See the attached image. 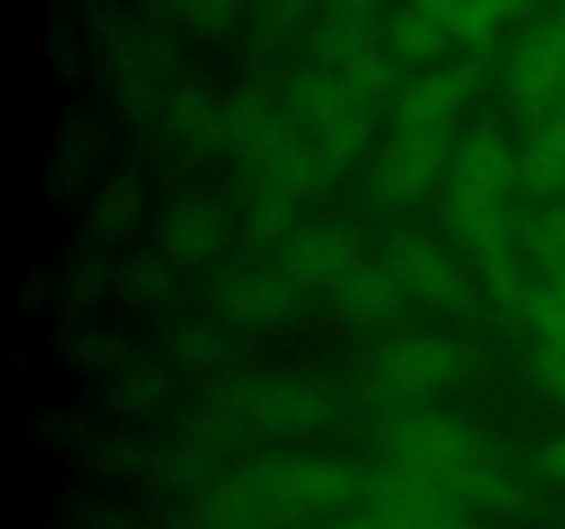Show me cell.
<instances>
[{
	"mask_svg": "<svg viewBox=\"0 0 565 529\" xmlns=\"http://www.w3.org/2000/svg\"><path fill=\"white\" fill-rule=\"evenodd\" d=\"M386 446L403 472L447 488L463 468L486 457L483 446L469 430L441 417L403 419L390 430Z\"/></svg>",
	"mask_w": 565,
	"mask_h": 529,
	"instance_id": "6da1fadb",
	"label": "cell"
},
{
	"mask_svg": "<svg viewBox=\"0 0 565 529\" xmlns=\"http://www.w3.org/2000/svg\"><path fill=\"white\" fill-rule=\"evenodd\" d=\"M386 268L397 276L403 290H412L445 312L469 314L478 309V290L472 281L425 235H397L386 248Z\"/></svg>",
	"mask_w": 565,
	"mask_h": 529,
	"instance_id": "7a4b0ae2",
	"label": "cell"
},
{
	"mask_svg": "<svg viewBox=\"0 0 565 529\" xmlns=\"http://www.w3.org/2000/svg\"><path fill=\"white\" fill-rule=\"evenodd\" d=\"M450 158L445 130H401L373 165L370 191L381 204H417Z\"/></svg>",
	"mask_w": 565,
	"mask_h": 529,
	"instance_id": "3957f363",
	"label": "cell"
},
{
	"mask_svg": "<svg viewBox=\"0 0 565 529\" xmlns=\"http://www.w3.org/2000/svg\"><path fill=\"white\" fill-rule=\"evenodd\" d=\"M508 86L524 114H541L565 97V42L552 22L519 39L508 64Z\"/></svg>",
	"mask_w": 565,
	"mask_h": 529,
	"instance_id": "277c9868",
	"label": "cell"
},
{
	"mask_svg": "<svg viewBox=\"0 0 565 529\" xmlns=\"http://www.w3.org/2000/svg\"><path fill=\"white\" fill-rule=\"evenodd\" d=\"M375 367L390 389L428 391L461 378L467 373V356L447 339L408 336L381 347Z\"/></svg>",
	"mask_w": 565,
	"mask_h": 529,
	"instance_id": "5b68a950",
	"label": "cell"
},
{
	"mask_svg": "<svg viewBox=\"0 0 565 529\" xmlns=\"http://www.w3.org/2000/svg\"><path fill=\"white\" fill-rule=\"evenodd\" d=\"M281 264L296 284H337L359 264V242L340 226H312L287 237Z\"/></svg>",
	"mask_w": 565,
	"mask_h": 529,
	"instance_id": "8992f818",
	"label": "cell"
},
{
	"mask_svg": "<svg viewBox=\"0 0 565 529\" xmlns=\"http://www.w3.org/2000/svg\"><path fill=\"white\" fill-rule=\"evenodd\" d=\"M263 485L276 499L296 507L342 505L356 494V477L340 463L329 461H281L263 472Z\"/></svg>",
	"mask_w": 565,
	"mask_h": 529,
	"instance_id": "52a82bcc",
	"label": "cell"
},
{
	"mask_svg": "<svg viewBox=\"0 0 565 529\" xmlns=\"http://www.w3.org/2000/svg\"><path fill=\"white\" fill-rule=\"evenodd\" d=\"M478 75L472 66H450L430 72L403 91L397 102V127L401 130H445L447 121L458 114L472 94Z\"/></svg>",
	"mask_w": 565,
	"mask_h": 529,
	"instance_id": "ba28073f",
	"label": "cell"
},
{
	"mask_svg": "<svg viewBox=\"0 0 565 529\" xmlns=\"http://www.w3.org/2000/svg\"><path fill=\"white\" fill-rule=\"evenodd\" d=\"M447 213L456 235L472 248L475 257L511 246V218L497 193L452 185Z\"/></svg>",
	"mask_w": 565,
	"mask_h": 529,
	"instance_id": "9c48e42d",
	"label": "cell"
},
{
	"mask_svg": "<svg viewBox=\"0 0 565 529\" xmlns=\"http://www.w3.org/2000/svg\"><path fill=\"white\" fill-rule=\"evenodd\" d=\"M516 160L500 132L475 130L452 154V185L500 196L519 176Z\"/></svg>",
	"mask_w": 565,
	"mask_h": 529,
	"instance_id": "30bf717a",
	"label": "cell"
},
{
	"mask_svg": "<svg viewBox=\"0 0 565 529\" xmlns=\"http://www.w3.org/2000/svg\"><path fill=\"white\" fill-rule=\"evenodd\" d=\"M254 417L274 430H312L329 422L334 406L323 391L303 384H265L248 395Z\"/></svg>",
	"mask_w": 565,
	"mask_h": 529,
	"instance_id": "8fae6325",
	"label": "cell"
},
{
	"mask_svg": "<svg viewBox=\"0 0 565 529\" xmlns=\"http://www.w3.org/2000/svg\"><path fill=\"white\" fill-rule=\"evenodd\" d=\"M337 303L351 317L373 323V320L392 317L401 306L403 284L390 268L356 264L334 284Z\"/></svg>",
	"mask_w": 565,
	"mask_h": 529,
	"instance_id": "7c38bea8",
	"label": "cell"
},
{
	"mask_svg": "<svg viewBox=\"0 0 565 529\" xmlns=\"http://www.w3.org/2000/svg\"><path fill=\"white\" fill-rule=\"evenodd\" d=\"M259 174H263L265 185H274L285 191L287 196H307V193H318L320 187L329 182V158L318 149L307 147L301 138H292L285 147L276 149L274 154L259 160Z\"/></svg>",
	"mask_w": 565,
	"mask_h": 529,
	"instance_id": "4fadbf2b",
	"label": "cell"
},
{
	"mask_svg": "<svg viewBox=\"0 0 565 529\" xmlns=\"http://www.w3.org/2000/svg\"><path fill=\"white\" fill-rule=\"evenodd\" d=\"M516 180L530 193L550 196L565 191V116L557 114L546 121L527 143L516 160Z\"/></svg>",
	"mask_w": 565,
	"mask_h": 529,
	"instance_id": "5bb4252c",
	"label": "cell"
},
{
	"mask_svg": "<svg viewBox=\"0 0 565 529\" xmlns=\"http://www.w3.org/2000/svg\"><path fill=\"white\" fill-rule=\"evenodd\" d=\"M230 136L235 138L237 147L252 154L254 163H259L276 149L285 147L287 141H292L296 132H292L290 119L279 114L274 105L257 97H246L232 105Z\"/></svg>",
	"mask_w": 565,
	"mask_h": 529,
	"instance_id": "9a60e30c",
	"label": "cell"
},
{
	"mask_svg": "<svg viewBox=\"0 0 565 529\" xmlns=\"http://www.w3.org/2000/svg\"><path fill=\"white\" fill-rule=\"evenodd\" d=\"M230 309L246 320H276L285 317L296 303V290H292L290 279L270 273H254L243 276L232 284Z\"/></svg>",
	"mask_w": 565,
	"mask_h": 529,
	"instance_id": "2e32d148",
	"label": "cell"
},
{
	"mask_svg": "<svg viewBox=\"0 0 565 529\" xmlns=\"http://www.w3.org/2000/svg\"><path fill=\"white\" fill-rule=\"evenodd\" d=\"M447 36H450V31H447L445 22L414 9V6L403 9L390 25L392 50L412 64H425V61L436 58L445 50Z\"/></svg>",
	"mask_w": 565,
	"mask_h": 529,
	"instance_id": "e0dca14e",
	"label": "cell"
},
{
	"mask_svg": "<svg viewBox=\"0 0 565 529\" xmlns=\"http://www.w3.org/2000/svg\"><path fill=\"white\" fill-rule=\"evenodd\" d=\"M334 75L362 105L386 97L397 80L395 61L384 50L375 47L373 42L356 50L348 61H342Z\"/></svg>",
	"mask_w": 565,
	"mask_h": 529,
	"instance_id": "ac0fdd59",
	"label": "cell"
},
{
	"mask_svg": "<svg viewBox=\"0 0 565 529\" xmlns=\"http://www.w3.org/2000/svg\"><path fill=\"white\" fill-rule=\"evenodd\" d=\"M315 136L320 141V152L331 163H348L359 158L370 141V116L362 102H348L345 108L337 110L334 116L315 127Z\"/></svg>",
	"mask_w": 565,
	"mask_h": 529,
	"instance_id": "d6986e66",
	"label": "cell"
},
{
	"mask_svg": "<svg viewBox=\"0 0 565 529\" xmlns=\"http://www.w3.org/2000/svg\"><path fill=\"white\" fill-rule=\"evenodd\" d=\"M450 490L461 494L463 499L478 501V505L491 507V510H505V507L519 501V483L500 466L480 457L472 466L463 468L450 483Z\"/></svg>",
	"mask_w": 565,
	"mask_h": 529,
	"instance_id": "ffe728a7",
	"label": "cell"
},
{
	"mask_svg": "<svg viewBox=\"0 0 565 529\" xmlns=\"http://www.w3.org/2000/svg\"><path fill=\"white\" fill-rule=\"evenodd\" d=\"M475 259L480 264V276H483V284L489 290L491 301L508 314L524 312L530 287L524 284L522 268H519L516 257H513V248H497V251H489Z\"/></svg>",
	"mask_w": 565,
	"mask_h": 529,
	"instance_id": "44dd1931",
	"label": "cell"
},
{
	"mask_svg": "<svg viewBox=\"0 0 565 529\" xmlns=\"http://www.w3.org/2000/svg\"><path fill=\"white\" fill-rule=\"evenodd\" d=\"M166 242L182 259H204L218 246V224L204 207H180L166 224Z\"/></svg>",
	"mask_w": 565,
	"mask_h": 529,
	"instance_id": "7402d4cb",
	"label": "cell"
},
{
	"mask_svg": "<svg viewBox=\"0 0 565 529\" xmlns=\"http://www.w3.org/2000/svg\"><path fill=\"white\" fill-rule=\"evenodd\" d=\"M524 248L544 268L557 270L565 264V202L539 209L524 220Z\"/></svg>",
	"mask_w": 565,
	"mask_h": 529,
	"instance_id": "603a6c76",
	"label": "cell"
},
{
	"mask_svg": "<svg viewBox=\"0 0 565 529\" xmlns=\"http://www.w3.org/2000/svg\"><path fill=\"white\" fill-rule=\"evenodd\" d=\"M524 317L535 328V334L550 345H565V295L552 281L530 287Z\"/></svg>",
	"mask_w": 565,
	"mask_h": 529,
	"instance_id": "cb8c5ba5",
	"label": "cell"
},
{
	"mask_svg": "<svg viewBox=\"0 0 565 529\" xmlns=\"http://www.w3.org/2000/svg\"><path fill=\"white\" fill-rule=\"evenodd\" d=\"M500 17L486 0H458L447 17V31L467 47H486Z\"/></svg>",
	"mask_w": 565,
	"mask_h": 529,
	"instance_id": "d4e9b609",
	"label": "cell"
},
{
	"mask_svg": "<svg viewBox=\"0 0 565 529\" xmlns=\"http://www.w3.org/2000/svg\"><path fill=\"white\" fill-rule=\"evenodd\" d=\"M292 224V196L274 185H265L254 193L252 202V226L257 237L270 240V237H281Z\"/></svg>",
	"mask_w": 565,
	"mask_h": 529,
	"instance_id": "484cf974",
	"label": "cell"
},
{
	"mask_svg": "<svg viewBox=\"0 0 565 529\" xmlns=\"http://www.w3.org/2000/svg\"><path fill=\"white\" fill-rule=\"evenodd\" d=\"M320 3H323L326 22L331 25L367 28V31L381 9V0H320Z\"/></svg>",
	"mask_w": 565,
	"mask_h": 529,
	"instance_id": "4316f807",
	"label": "cell"
},
{
	"mask_svg": "<svg viewBox=\"0 0 565 529\" xmlns=\"http://www.w3.org/2000/svg\"><path fill=\"white\" fill-rule=\"evenodd\" d=\"M535 373L544 389L550 391L555 400L565 402V345H550L544 342L535 356Z\"/></svg>",
	"mask_w": 565,
	"mask_h": 529,
	"instance_id": "83f0119b",
	"label": "cell"
},
{
	"mask_svg": "<svg viewBox=\"0 0 565 529\" xmlns=\"http://www.w3.org/2000/svg\"><path fill=\"white\" fill-rule=\"evenodd\" d=\"M541 472L555 483L565 485V433L544 446L541 452Z\"/></svg>",
	"mask_w": 565,
	"mask_h": 529,
	"instance_id": "f1b7e54d",
	"label": "cell"
},
{
	"mask_svg": "<svg viewBox=\"0 0 565 529\" xmlns=\"http://www.w3.org/2000/svg\"><path fill=\"white\" fill-rule=\"evenodd\" d=\"M458 0H412L414 9L425 11V14L436 17V20H441L447 25V17H450L452 6H456Z\"/></svg>",
	"mask_w": 565,
	"mask_h": 529,
	"instance_id": "f546056e",
	"label": "cell"
},
{
	"mask_svg": "<svg viewBox=\"0 0 565 529\" xmlns=\"http://www.w3.org/2000/svg\"><path fill=\"white\" fill-rule=\"evenodd\" d=\"M486 3L491 6L497 17H516L519 11H524L530 0H486Z\"/></svg>",
	"mask_w": 565,
	"mask_h": 529,
	"instance_id": "4dcf8cb0",
	"label": "cell"
},
{
	"mask_svg": "<svg viewBox=\"0 0 565 529\" xmlns=\"http://www.w3.org/2000/svg\"><path fill=\"white\" fill-rule=\"evenodd\" d=\"M552 25L557 28V33H561V39L565 42V0H563V9H561V14L555 17V20H552Z\"/></svg>",
	"mask_w": 565,
	"mask_h": 529,
	"instance_id": "1f68e13d",
	"label": "cell"
},
{
	"mask_svg": "<svg viewBox=\"0 0 565 529\" xmlns=\"http://www.w3.org/2000/svg\"><path fill=\"white\" fill-rule=\"evenodd\" d=\"M436 529H467V527H458L456 521H447V523H441V527H436Z\"/></svg>",
	"mask_w": 565,
	"mask_h": 529,
	"instance_id": "d6a6232c",
	"label": "cell"
},
{
	"mask_svg": "<svg viewBox=\"0 0 565 529\" xmlns=\"http://www.w3.org/2000/svg\"><path fill=\"white\" fill-rule=\"evenodd\" d=\"M563 116H565V110H563Z\"/></svg>",
	"mask_w": 565,
	"mask_h": 529,
	"instance_id": "836d02e7",
	"label": "cell"
}]
</instances>
